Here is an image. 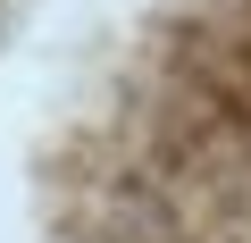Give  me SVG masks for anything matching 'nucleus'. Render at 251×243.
<instances>
[{
    "mask_svg": "<svg viewBox=\"0 0 251 243\" xmlns=\"http://www.w3.org/2000/svg\"><path fill=\"white\" fill-rule=\"evenodd\" d=\"M59 243H251V0H159L50 168Z\"/></svg>",
    "mask_w": 251,
    "mask_h": 243,
    "instance_id": "obj_1",
    "label": "nucleus"
},
{
    "mask_svg": "<svg viewBox=\"0 0 251 243\" xmlns=\"http://www.w3.org/2000/svg\"><path fill=\"white\" fill-rule=\"evenodd\" d=\"M25 9H34V0H0V42H9V26H17Z\"/></svg>",
    "mask_w": 251,
    "mask_h": 243,
    "instance_id": "obj_2",
    "label": "nucleus"
}]
</instances>
